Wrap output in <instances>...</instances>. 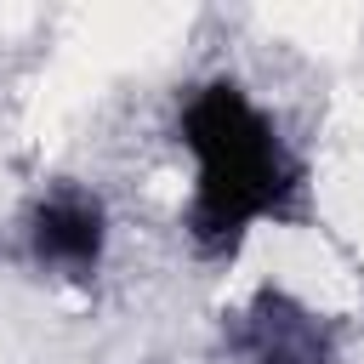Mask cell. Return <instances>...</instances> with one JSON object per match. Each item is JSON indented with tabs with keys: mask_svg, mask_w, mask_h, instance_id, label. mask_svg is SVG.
Returning <instances> with one entry per match:
<instances>
[{
	"mask_svg": "<svg viewBox=\"0 0 364 364\" xmlns=\"http://www.w3.org/2000/svg\"><path fill=\"white\" fill-rule=\"evenodd\" d=\"M176 131L193 154L188 239L199 256H233L256 222L301 216V165L239 80L193 85Z\"/></svg>",
	"mask_w": 364,
	"mask_h": 364,
	"instance_id": "cell-1",
	"label": "cell"
},
{
	"mask_svg": "<svg viewBox=\"0 0 364 364\" xmlns=\"http://www.w3.org/2000/svg\"><path fill=\"white\" fill-rule=\"evenodd\" d=\"M233 353L239 364H330V330L296 296L256 290L233 318Z\"/></svg>",
	"mask_w": 364,
	"mask_h": 364,
	"instance_id": "cell-2",
	"label": "cell"
},
{
	"mask_svg": "<svg viewBox=\"0 0 364 364\" xmlns=\"http://www.w3.org/2000/svg\"><path fill=\"white\" fill-rule=\"evenodd\" d=\"M102 239H108L102 205H97L91 193H80V188L46 193V199L34 205V216H28V245H34V256H40L46 267L68 273V279H91V273H97Z\"/></svg>",
	"mask_w": 364,
	"mask_h": 364,
	"instance_id": "cell-3",
	"label": "cell"
}]
</instances>
